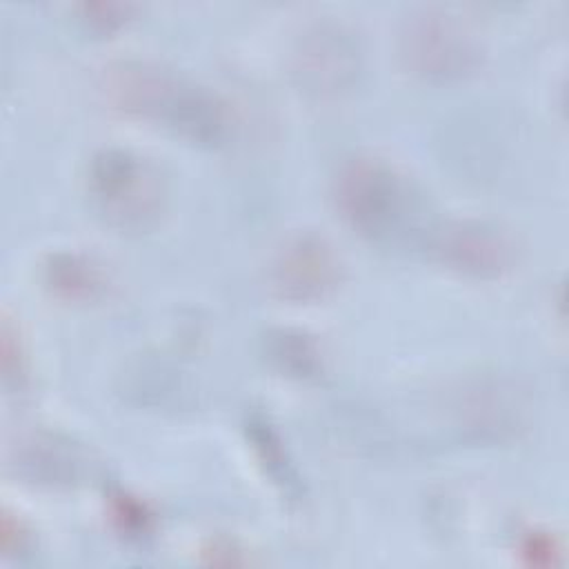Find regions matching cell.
<instances>
[{
    "label": "cell",
    "mask_w": 569,
    "mask_h": 569,
    "mask_svg": "<svg viewBox=\"0 0 569 569\" xmlns=\"http://www.w3.org/2000/svg\"><path fill=\"white\" fill-rule=\"evenodd\" d=\"M104 93L116 109L160 122L191 142L216 144L227 136L216 96L158 64L122 62L109 69Z\"/></svg>",
    "instance_id": "1"
},
{
    "label": "cell",
    "mask_w": 569,
    "mask_h": 569,
    "mask_svg": "<svg viewBox=\"0 0 569 569\" xmlns=\"http://www.w3.org/2000/svg\"><path fill=\"white\" fill-rule=\"evenodd\" d=\"M338 213L360 236L391 244L418 231V200L407 180L385 160L351 158L333 182Z\"/></svg>",
    "instance_id": "2"
},
{
    "label": "cell",
    "mask_w": 569,
    "mask_h": 569,
    "mask_svg": "<svg viewBox=\"0 0 569 569\" xmlns=\"http://www.w3.org/2000/svg\"><path fill=\"white\" fill-rule=\"evenodd\" d=\"M89 196L109 224L140 231L160 216L164 182L149 160L127 149H104L89 164Z\"/></svg>",
    "instance_id": "3"
},
{
    "label": "cell",
    "mask_w": 569,
    "mask_h": 569,
    "mask_svg": "<svg viewBox=\"0 0 569 569\" xmlns=\"http://www.w3.org/2000/svg\"><path fill=\"white\" fill-rule=\"evenodd\" d=\"M402 64L425 80L447 82L469 76L482 60L476 31L458 16L440 9L411 13L398 38Z\"/></svg>",
    "instance_id": "4"
},
{
    "label": "cell",
    "mask_w": 569,
    "mask_h": 569,
    "mask_svg": "<svg viewBox=\"0 0 569 569\" xmlns=\"http://www.w3.org/2000/svg\"><path fill=\"white\" fill-rule=\"evenodd\" d=\"M342 278V262L331 242L313 231L293 233L276 249L269 262L271 289L289 302L327 298Z\"/></svg>",
    "instance_id": "5"
},
{
    "label": "cell",
    "mask_w": 569,
    "mask_h": 569,
    "mask_svg": "<svg viewBox=\"0 0 569 569\" xmlns=\"http://www.w3.org/2000/svg\"><path fill=\"white\" fill-rule=\"evenodd\" d=\"M291 73L305 93L333 98L349 91L360 73L356 38L338 24H318L296 44Z\"/></svg>",
    "instance_id": "6"
},
{
    "label": "cell",
    "mask_w": 569,
    "mask_h": 569,
    "mask_svg": "<svg viewBox=\"0 0 569 569\" xmlns=\"http://www.w3.org/2000/svg\"><path fill=\"white\" fill-rule=\"evenodd\" d=\"M429 244L440 262L478 278L500 276L513 262L511 240L487 222H449L429 233Z\"/></svg>",
    "instance_id": "7"
},
{
    "label": "cell",
    "mask_w": 569,
    "mask_h": 569,
    "mask_svg": "<svg viewBox=\"0 0 569 569\" xmlns=\"http://www.w3.org/2000/svg\"><path fill=\"white\" fill-rule=\"evenodd\" d=\"M47 282L67 298H91L100 289V273L84 258L58 253L47 264Z\"/></svg>",
    "instance_id": "8"
},
{
    "label": "cell",
    "mask_w": 569,
    "mask_h": 569,
    "mask_svg": "<svg viewBox=\"0 0 569 569\" xmlns=\"http://www.w3.org/2000/svg\"><path fill=\"white\" fill-rule=\"evenodd\" d=\"M84 13H87V24H91L98 31H111L116 27H120L122 22H127L129 13L133 11L131 4H122V2H96V4H82Z\"/></svg>",
    "instance_id": "9"
}]
</instances>
